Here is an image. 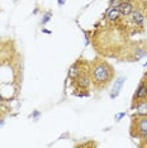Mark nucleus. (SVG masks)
Returning a JSON list of instances; mask_svg holds the SVG:
<instances>
[{"instance_id": "obj_1", "label": "nucleus", "mask_w": 147, "mask_h": 148, "mask_svg": "<svg viewBox=\"0 0 147 148\" xmlns=\"http://www.w3.org/2000/svg\"><path fill=\"white\" fill-rule=\"evenodd\" d=\"M112 79H113V69L107 62L100 61L93 67L92 80L95 86L98 87L107 86L112 81Z\"/></svg>"}, {"instance_id": "obj_2", "label": "nucleus", "mask_w": 147, "mask_h": 148, "mask_svg": "<svg viewBox=\"0 0 147 148\" xmlns=\"http://www.w3.org/2000/svg\"><path fill=\"white\" fill-rule=\"evenodd\" d=\"M132 134L134 137L142 138V139L147 138V115H140V117L133 118Z\"/></svg>"}, {"instance_id": "obj_3", "label": "nucleus", "mask_w": 147, "mask_h": 148, "mask_svg": "<svg viewBox=\"0 0 147 148\" xmlns=\"http://www.w3.org/2000/svg\"><path fill=\"white\" fill-rule=\"evenodd\" d=\"M147 99V76L146 79L138 85L136 93L133 95V103H140V101H143V100Z\"/></svg>"}, {"instance_id": "obj_4", "label": "nucleus", "mask_w": 147, "mask_h": 148, "mask_svg": "<svg viewBox=\"0 0 147 148\" xmlns=\"http://www.w3.org/2000/svg\"><path fill=\"white\" fill-rule=\"evenodd\" d=\"M118 9L120 11V15L127 17L129 14L133 13L134 7H133V4H132V1H122L118 4Z\"/></svg>"}, {"instance_id": "obj_5", "label": "nucleus", "mask_w": 147, "mask_h": 148, "mask_svg": "<svg viewBox=\"0 0 147 148\" xmlns=\"http://www.w3.org/2000/svg\"><path fill=\"white\" fill-rule=\"evenodd\" d=\"M90 82H92V77H89L86 73H80V76L76 79V84L80 89H88L90 86Z\"/></svg>"}, {"instance_id": "obj_6", "label": "nucleus", "mask_w": 147, "mask_h": 148, "mask_svg": "<svg viewBox=\"0 0 147 148\" xmlns=\"http://www.w3.org/2000/svg\"><path fill=\"white\" fill-rule=\"evenodd\" d=\"M124 81H126V77H118V79L116 80L113 91L110 93V97H112V99H116V97L118 96V94L120 93V89H122L123 84H124Z\"/></svg>"}, {"instance_id": "obj_7", "label": "nucleus", "mask_w": 147, "mask_h": 148, "mask_svg": "<svg viewBox=\"0 0 147 148\" xmlns=\"http://www.w3.org/2000/svg\"><path fill=\"white\" fill-rule=\"evenodd\" d=\"M80 73H83V72H81V69H80V66H79V62H76V63H74L72 66L70 67L69 77L72 79V80H76L79 76H80Z\"/></svg>"}, {"instance_id": "obj_8", "label": "nucleus", "mask_w": 147, "mask_h": 148, "mask_svg": "<svg viewBox=\"0 0 147 148\" xmlns=\"http://www.w3.org/2000/svg\"><path fill=\"white\" fill-rule=\"evenodd\" d=\"M119 15H120V11L118 9V5H117V7H113L109 11H108V19H109L110 22H116L119 18Z\"/></svg>"}, {"instance_id": "obj_9", "label": "nucleus", "mask_w": 147, "mask_h": 148, "mask_svg": "<svg viewBox=\"0 0 147 148\" xmlns=\"http://www.w3.org/2000/svg\"><path fill=\"white\" fill-rule=\"evenodd\" d=\"M143 14L141 13V11H138V10H136V11H133L132 13V18H131V20L136 25H141L143 23Z\"/></svg>"}, {"instance_id": "obj_10", "label": "nucleus", "mask_w": 147, "mask_h": 148, "mask_svg": "<svg viewBox=\"0 0 147 148\" xmlns=\"http://www.w3.org/2000/svg\"><path fill=\"white\" fill-rule=\"evenodd\" d=\"M137 113L138 115H147V99L137 103Z\"/></svg>"}, {"instance_id": "obj_11", "label": "nucleus", "mask_w": 147, "mask_h": 148, "mask_svg": "<svg viewBox=\"0 0 147 148\" xmlns=\"http://www.w3.org/2000/svg\"><path fill=\"white\" fill-rule=\"evenodd\" d=\"M51 15H52V14L49 13V11H48V13H46L45 15H43V19H42V24H46L47 22H49V19H51Z\"/></svg>"}, {"instance_id": "obj_12", "label": "nucleus", "mask_w": 147, "mask_h": 148, "mask_svg": "<svg viewBox=\"0 0 147 148\" xmlns=\"http://www.w3.org/2000/svg\"><path fill=\"white\" fill-rule=\"evenodd\" d=\"M123 117H124V113H120V114H118V115H117V120H119L120 118H123Z\"/></svg>"}, {"instance_id": "obj_13", "label": "nucleus", "mask_w": 147, "mask_h": 148, "mask_svg": "<svg viewBox=\"0 0 147 148\" xmlns=\"http://www.w3.org/2000/svg\"><path fill=\"white\" fill-rule=\"evenodd\" d=\"M66 0H58V5H63Z\"/></svg>"}, {"instance_id": "obj_14", "label": "nucleus", "mask_w": 147, "mask_h": 148, "mask_svg": "<svg viewBox=\"0 0 147 148\" xmlns=\"http://www.w3.org/2000/svg\"><path fill=\"white\" fill-rule=\"evenodd\" d=\"M123 1H133V0H123Z\"/></svg>"}, {"instance_id": "obj_15", "label": "nucleus", "mask_w": 147, "mask_h": 148, "mask_svg": "<svg viewBox=\"0 0 147 148\" xmlns=\"http://www.w3.org/2000/svg\"><path fill=\"white\" fill-rule=\"evenodd\" d=\"M1 100H3V97H1V95H0V101H1Z\"/></svg>"}]
</instances>
